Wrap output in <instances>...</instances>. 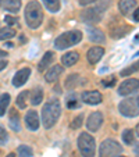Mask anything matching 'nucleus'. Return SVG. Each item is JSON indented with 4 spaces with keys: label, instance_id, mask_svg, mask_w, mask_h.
Returning <instances> with one entry per match:
<instances>
[{
    "label": "nucleus",
    "instance_id": "obj_1",
    "mask_svg": "<svg viewBox=\"0 0 139 157\" xmlns=\"http://www.w3.org/2000/svg\"><path fill=\"white\" fill-rule=\"evenodd\" d=\"M60 114H61L60 101L57 99H52L50 101H48L43 106V109H42V122H43V127L46 129H50L52 127H54V124L60 118Z\"/></svg>",
    "mask_w": 139,
    "mask_h": 157
},
{
    "label": "nucleus",
    "instance_id": "obj_2",
    "mask_svg": "<svg viewBox=\"0 0 139 157\" xmlns=\"http://www.w3.org/2000/svg\"><path fill=\"white\" fill-rule=\"evenodd\" d=\"M25 22L31 29H38L43 22V10L35 0L29 2L25 7Z\"/></svg>",
    "mask_w": 139,
    "mask_h": 157
},
{
    "label": "nucleus",
    "instance_id": "obj_3",
    "mask_svg": "<svg viewBox=\"0 0 139 157\" xmlns=\"http://www.w3.org/2000/svg\"><path fill=\"white\" fill-rule=\"evenodd\" d=\"M82 40V32L81 31H68V32H64L56 38L54 40V46L59 50H64L67 48H71V46H75L77 43Z\"/></svg>",
    "mask_w": 139,
    "mask_h": 157
},
{
    "label": "nucleus",
    "instance_id": "obj_4",
    "mask_svg": "<svg viewBox=\"0 0 139 157\" xmlns=\"http://www.w3.org/2000/svg\"><path fill=\"white\" fill-rule=\"evenodd\" d=\"M78 149H79L82 157H95L96 151V142L92 135L88 132H82L78 138Z\"/></svg>",
    "mask_w": 139,
    "mask_h": 157
},
{
    "label": "nucleus",
    "instance_id": "obj_5",
    "mask_svg": "<svg viewBox=\"0 0 139 157\" xmlns=\"http://www.w3.org/2000/svg\"><path fill=\"white\" fill-rule=\"evenodd\" d=\"M109 2L110 0H104V3L99 7H92V9H88V10H83L81 13V20L86 24H96L99 21L102 20L103 17V13L104 10L109 7Z\"/></svg>",
    "mask_w": 139,
    "mask_h": 157
},
{
    "label": "nucleus",
    "instance_id": "obj_6",
    "mask_svg": "<svg viewBox=\"0 0 139 157\" xmlns=\"http://www.w3.org/2000/svg\"><path fill=\"white\" fill-rule=\"evenodd\" d=\"M122 151V146L114 139H106L100 143L99 157H118Z\"/></svg>",
    "mask_w": 139,
    "mask_h": 157
},
{
    "label": "nucleus",
    "instance_id": "obj_7",
    "mask_svg": "<svg viewBox=\"0 0 139 157\" xmlns=\"http://www.w3.org/2000/svg\"><path fill=\"white\" fill-rule=\"evenodd\" d=\"M118 110L122 116L128 117V118H133V117H136L139 114L138 103L133 99H125V100H122L118 104Z\"/></svg>",
    "mask_w": 139,
    "mask_h": 157
},
{
    "label": "nucleus",
    "instance_id": "obj_8",
    "mask_svg": "<svg viewBox=\"0 0 139 157\" xmlns=\"http://www.w3.org/2000/svg\"><path fill=\"white\" fill-rule=\"evenodd\" d=\"M136 90H139V79H135V78L125 79L118 88V93L121 96H128Z\"/></svg>",
    "mask_w": 139,
    "mask_h": 157
},
{
    "label": "nucleus",
    "instance_id": "obj_9",
    "mask_svg": "<svg viewBox=\"0 0 139 157\" xmlns=\"http://www.w3.org/2000/svg\"><path fill=\"white\" fill-rule=\"evenodd\" d=\"M103 124V114L100 111H93L91 116L88 117V121H86V128L91 132H96L99 131V128Z\"/></svg>",
    "mask_w": 139,
    "mask_h": 157
},
{
    "label": "nucleus",
    "instance_id": "obj_10",
    "mask_svg": "<svg viewBox=\"0 0 139 157\" xmlns=\"http://www.w3.org/2000/svg\"><path fill=\"white\" fill-rule=\"evenodd\" d=\"M25 125L29 131H38L39 125H41V121H39V116L36 111H28L25 114Z\"/></svg>",
    "mask_w": 139,
    "mask_h": 157
},
{
    "label": "nucleus",
    "instance_id": "obj_11",
    "mask_svg": "<svg viewBox=\"0 0 139 157\" xmlns=\"http://www.w3.org/2000/svg\"><path fill=\"white\" fill-rule=\"evenodd\" d=\"M82 101L86 104H92V106H95V104H99L102 103V95L100 92L98 90H89V92H83L82 93Z\"/></svg>",
    "mask_w": 139,
    "mask_h": 157
},
{
    "label": "nucleus",
    "instance_id": "obj_12",
    "mask_svg": "<svg viewBox=\"0 0 139 157\" xmlns=\"http://www.w3.org/2000/svg\"><path fill=\"white\" fill-rule=\"evenodd\" d=\"M104 54V49L100 48V46H93L88 50L86 53V59H88L89 64H96L98 61H100V59Z\"/></svg>",
    "mask_w": 139,
    "mask_h": 157
},
{
    "label": "nucleus",
    "instance_id": "obj_13",
    "mask_svg": "<svg viewBox=\"0 0 139 157\" xmlns=\"http://www.w3.org/2000/svg\"><path fill=\"white\" fill-rule=\"evenodd\" d=\"M29 75H31V68H28V67H25V68L17 71V74H15L14 78H13V85L17 86V88L18 86H22L28 81Z\"/></svg>",
    "mask_w": 139,
    "mask_h": 157
},
{
    "label": "nucleus",
    "instance_id": "obj_14",
    "mask_svg": "<svg viewBox=\"0 0 139 157\" xmlns=\"http://www.w3.org/2000/svg\"><path fill=\"white\" fill-rule=\"evenodd\" d=\"M86 32H88V38L91 42L93 43H104L106 38H104V33L102 32L98 28H86Z\"/></svg>",
    "mask_w": 139,
    "mask_h": 157
},
{
    "label": "nucleus",
    "instance_id": "obj_15",
    "mask_svg": "<svg viewBox=\"0 0 139 157\" xmlns=\"http://www.w3.org/2000/svg\"><path fill=\"white\" fill-rule=\"evenodd\" d=\"M61 74H63V67H61V65H53V67H52V68L46 72L44 78H46V81H48V82H54V81L59 79V77Z\"/></svg>",
    "mask_w": 139,
    "mask_h": 157
},
{
    "label": "nucleus",
    "instance_id": "obj_16",
    "mask_svg": "<svg viewBox=\"0 0 139 157\" xmlns=\"http://www.w3.org/2000/svg\"><path fill=\"white\" fill-rule=\"evenodd\" d=\"M53 60H54V53H53V52H46V53H44V56H43V59L39 61L38 70L41 72H43L44 70L49 68V65L53 63Z\"/></svg>",
    "mask_w": 139,
    "mask_h": 157
},
{
    "label": "nucleus",
    "instance_id": "obj_17",
    "mask_svg": "<svg viewBox=\"0 0 139 157\" xmlns=\"http://www.w3.org/2000/svg\"><path fill=\"white\" fill-rule=\"evenodd\" d=\"M78 59H79V54L77 52H68V53H65L61 57V63L65 67H71V65H74L78 61Z\"/></svg>",
    "mask_w": 139,
    "mask_h": 157
},
{
    "label": "nucleus",
    "instance_id": "obj_18",
    "mask_svg": "<svg viewBox=\"0 0 139 157\" xmlns=\"http://www.w3.org/2000/svg\"><path fill=\"white\" fill-rule=\"evenodd\" d=\"M10 128H11L13 131H15V132H18V131L21 129V121H20V116H18L17 110L15 109H11V111H10Z\"/></svg>",
    "mask_w": 139,
    "mask_h": 157
},
{
    "label": "nucleus",
    "instance_id": "obj_19",
    "mask_svg": "<svg viewBox=\"0 0 139 157\" xmlns=\"http://www.w3.org/2000/svg\"><path fill=\"white\" fill-rule=\"evenodd\" d=\"M135 6H136V0H120V3H118L120 11L124 15L132 11Z\"/></svg>",
    "mask_w": 139,
    "mask_h": 157
},
{
    "label": "nucleus",
    "instance_id": "obj_20",
    "mask_svg": "<svg viewBox=\"0 0 139 157\" xmlns=\"http://www.w3.org/2000/svg\"><path fill=\"white\" fill-rule=\"evenodd\" d=\"M10 100H11V98H10L9 93H3V95L0 96V117H3L6 114Z\"/></svg>",
    "mask_w": 139,
    "mask_h": 157
},
{
    "label": "nucleus",
    "instance_id": "obj_21",
    "mask_svg": "<svg viewBox=\"0 0 139 157\" xmlns=\"http://www.w3.org/2000/svg\"><path fill=\"white\" fill-rule=\"evenodd\" d=\"M4 9L10 13H17L21 9V0H6Z\"/></svg>",
    "mask_w": 139,
    "mask_h": 157
},
{
    "label": "nucleus",
    "instance_id": "obj_22",
    "mask_svg": "<svg viewBox=\"0 0 139 157\" xmlns=\"http://www.w3.org/2000/svg\"><path fill=\"white\" fill-rule=\"evenodd\" d=\"M43 100V92H42L41 88H36L32 90V93H31V103L33 104V106H38V104H41V101Z\"/></svg>",
    "mask_w": 139,
    "mask_h": 157
},
{
    "label": "nucleus",
    "instance_id": "obj_23",
    "mask_svg": "<svg viewBox=\"0 0 139 157\" xmlns=\"http://www.w3.org/2000/svg\"><path fill=\"white\" fill-rule=\"evenodd\" d=\"M42 2L50 13H57L60 10V0H42Z\"/></svg>",
    "mask_w": 139,
    "mask_h": 157
},
{
    "label": "nucleus",
    "instance_id": "obj_24",
    "mask_svg": "<svg viewBox=\"0 0 139 157\" xmlns=\"http://www.w3.org/2000/svg\"><path fill=\"white\" fill-rule=\"evenodd\" d=\"M15 36V31L11 27H6V28H0V40H6Z\"/></svg>",
    "mask_w": 139,
    "mask_h": 157
},
{
    "label": "nucleus",
    "instance_id": "obj_25",
    "mask_svg": "<svg viewBox=\"0 0 139 157\" xmlns=\"http://www.w3.org/2000/svg\"><path fill=\"white\" fill-rule=\"evenodd\" d=\"M121 136H122V142H124L125 145H132L133 140H135V135H133L132 129H125Z\"/></svg>",
    "mask_w": 139,
    "mask_h": 157
},
{
    "label": "nucleus",
    "instance_id": "obj_26",
    "mask_svg": "<svg viewBox=\"0 0 139 157\" xmlns=\"http://www.w3.org/2000/svg\"><path fill=\"white\" fill-rule=\"evenodd\" d=\"M29 95V92L28 90H24L22 93H20L17 98V106L20 107V109H25L27 107V96Z\"/></svg>",
    "mask_w": 139,
    "mask_h": 157
},
{
    "label": "nucleus",
    "instance_id": "obj_27",
    "mask_svg": "<svg viewBox=\"0 0 139 157\" xmlns=\"http://www.w3.org/2000/svg\"><path fill=\"white\" fill-rule=\"evenodd\" d=\"M32 153H33L32 149L27 145H21L20 147H18V154H20V157H32Z\"/></svg>",
    "mask_w": 139,
    "mask_h": 157
},
{
    "label": "nucleus",
    "instance_id": "obj_28",
    "mask_svg": "<svg viewBox=\"0 0 139 157\" xmlns=\"http://www.w3.org/2000/svg\"><path fill=\"white\" fill-rule=\"evenodd\" d=\"M77 85H78V75L77 74L70 75V77L67 78V81H65V86H67V89H74Z\"/></svg>",
    "mask_w": 139,
    "mask_h": 157
},
{
    "label": "nucleus",
    "instance_id": "obj_29",
    "mask_svg": "<svg viewBox=\"0 0 139 157\" xmlns=\"http://www.w3.org/2000/svg\"><path fill=\"white\" fill-rule=\"evenodd\" d=\"M128 31H129V28H128V27H125V28L118 27L117 29H113L111 31V36H113V38H115V39L122 38V36H125V33H127Z\"/></svg>",
    "mask_w": 139,
    "mask_h": 157
},
{
    "label": "nucleus",
    "instance_id": "obj_30",
    "mask_svg": "<svg viewBox=\"0 0 139 157\" xmlns=\"http://www.w3.org/2000/svg\"><path fill=\"white\" fill-rule=\"evenodd\" d=\"M7 139H9V135H7L6 129L3 127H0V145H4L7 142Z\"/></svg>",
    "mask_w": 139,
    "mask_h": 157
},
{
    "label": "nucleus",
    "instance_id": "obj_31",
    "mask_svg": "<svg viewBox=\"0 0 139 157\" xmlns=\"http://www.w3.org/2000/svg\"><path fill=\"white\" fill-rule=\"evenodd\" d=\"M81 125H82V114H79L78 117H75L74 121H72V124H71V128L72 129H77V128H79Z\"/></svg>",
    "mask_w": 139,
    "mask_h": 157
},
{
    "label": "nucleus",
    "instance_id": "obj_32",
    "mask_svg": "<svg viewBox=\"0 0 139 157\" xmlns=\"http://www.w3.org/2000/svg\"><path fill=\"white\" fill-rule=\"evenodd\" d=\"M135 71H136V67H135V65H129L127 70H122V71H121V77H127V75L132 74V72H135Z\"/></svg>",
    "mask_w": 139,
    "mask_h": 157
},
{
    "label": "nucleus",
    "instance_id": "obj_33",
    "mask_svg": "<svg viewBox=\"0 0 139 157\" xmlns=\"http://www.w3.org/2000/svg\"><path fill=\"white\" fill-rule=\"evenodd\" d=\"M103 85L106 88H110V86H114L115 85V78L111 77V78H107V79H103Z\"/></svg>",
    "mask_w": 139,
    "mask_h": 157
},
{
    "label": "nucleus",
    "instance_id": "obj_34",
    "mask_svg": "<svg viewBox=\"0 0 139 157\" xmlns=\"http://www.w3.org/2000/svg\"><path fill=\"white\" fill-rule=\"evenodd\" d=\"M4 21H6L7 24L11 27V25H15L18 22V20L15 17H11V15H6V18H4Z\"/></svg>",
    "mask_w": 139,
    "mask_h": 157
},
{
    "label": "nucleus",
    "instance_id": "obj_35",
    "mask_svg": "<svg viewBox=\"0 0 139 157\" xmlns=\"http://www.w3.org/2000/svg\"><path fill=\"white\" fill-rule=\"evenodd\" d=\"M67 106L70 107V109H75V107H79V104H78V101L75 100L74 98H71V99H68Z\"/></svg>",
    "mask_w": 139,
    "mask_h": 157
},
{
    "label": "nucleus",
    "instance_id": "obj_36",
    "mask_svg": "<svg viewBox=\"0 0 139 157\" xmlns=\"http://www.w3.org/2000/svg\"><path fill=\"white\" fill-rule=\"evenodd\" d=\"M99 0H79V4L81 6H88V4H92V3H96Z\"/></svg>",
    "mask_w": 139,
    "mask_h": 157
},
{
    "label": "nucleus",
    "instance_id": "obj_37",
    "mask_svg": "<svg viewBox=\"0 0 139 157\" xmlns=\"http://www.w3.org/2000/svg\"><path fill=\"white\" fill-rule=\"evenodd\" d=\"M6 67H7V61H6V60H0V71H3Z\"/></svg>",
    "mask_w": 139,
    "mask_h": 157
},
{
    "label": "nucleus",
    "instance_id": "obj_38",
    "mask_svg": "<svg viewBox=\"0 0 139 157\" xmlns=\"http://www.w3.org/2000/svg\"><path fill=\"white\" fill-rule=\"evenodd\" d=\"M133 21H139V7L133 11Z\"/></svg>",
    "mask_w": 139,
    "mask_h": 157
},
{
    "label": "nucleus",
    "instance_id": "obj_39",
    "mask_svg": "<svg viewBox=\"0 0 139 157\" xmlns=\"http://www.w3.org/2000/svg\"><path fill=\"white\" fill-rule=\"evenodd\" d=\"M133 153H135V154H136V156H138V157H139V143H138V145H136V146H135V149H133Z\"/></svg>",
    "mask_w": 139,
    "mask_h": 157
},
{
    "label": "nucleus",
    "instance_id": "obj_40",
    "mask_svg": "<svg viewBox=\"0 0 139 157\" xmlns=\"http://www.w3.org/2000/svg\"><path fill=\"white\" fill-rule=\"evenodd\" d=\"M0 57H7V52L0 50Z\"/></svg>",
    "mask_w": 139,
    "mask_h": 157
},
{
    "label": "nucleus",
    "instance_id": "obj_41",
    "mask_svg": "<svg viewBox=\"0 0 139 157\" xmlns=\"http://www.w3.org/2000/svg\"><path fill=\"white\" fill-rule=\"evenodd\" d=\"M13 46H14V44H13V43H10V42H7V43H6V48H9V49H11Z\"/></svg>",
    "mask_w": 139,
    "mask_h": 157
},
{
    "label": "nucleus",
    "instance_id": "obj_42",
    "mask_svg": "<svg viewBox=\"0 0 139 157\" xmlns=\"http://www.w3.org/2000/svg\"><path fill=\"white\" fill-rule=\"evenodd\" d=\"M135 133H136V135H138V136H139V124H138V127H136V131H135Z\"/></svg>",
    "mask_w": 139,
    "mask_h": 157
},
{
    "label": "nucleus",
    "instance_id": "obj_43",
    "mask_svg": "<svg viewBox=\"0 0 139 157\" xmlns=\"http://www.w3.org/2000/svg\"><path fill=\"white\" fill-rule=\"evenodd\" d=\"M6 157H15V156H14V154H13V153H10V154H7Z\"/></svg>",
    "mask_w": 139,
    "mask_h": 157
},
{
    "label": "nucleus",
    "instance_id": "obj_44",
    "mask_svg": "<svg viewBox=\"0 0 139 157\" xmlns=\"http://www.w3.org/2000/svg\"><path fill=\"white\" fill-rule=\"evenodd\" d=\"M135 67H136V70H139V61L136 63V65H135Z\"/></svg>",
    "mask_w": 139,
    "mask_h": 157
},
{
    "label": "nucleus",
    "instance_id": "obj_45",
    "mask_svg": "<svg viewBox=\"0 0 139 157\" xmlns=\"http://www.w3.org/2000/svg\"><path fill=\"white\" fill-rule=\"evenodd\" d=\"M136 103H138V107H139V98L136 99Z\"/></svg>",
    "mask_w": 139,
    "mask_h": 157
},
{
    "label": "nucleus",
    "instance_id": "obj_46",
    "mask_svg": "<svg viewBox=\"0 0 139 157\" xmlns=\"http://www.w3.org/2000/svg\"><path fill=\"white\" fill-rule=\"evenodd\" d=\"M135 39H136V40H139V35H138V36H136V38H135Z\"/></svg>",
    "mask_w": 139,
    "mask_h": 157
},
{
    "label": "nucleus",
    "instance_id": "obj_47",
    "mask_svg": "<svg viewBox=\"0 0 139 157\" xmlns=\"http://www.w3.org/2000/svg\"><path fill=\"white\" fill-rule=\"evenodd\" d=\"M2 3H3V0H0V6H2Z\"/></svg>",
    "mask_w": 139,
    "mask_h": 157
},
{
    "label": "nucleus",
    "instance_id": "obj_48",
    "mask_svg": "<svg viewBox=\"0 0 139 157\" xmlns=\"http://www.w3.org/2000/svg\"><path fill=\"white\" fill-rule=\"evenodd\" d=\"M118 157H125V156H118Z\"/></svg>",
    "mask_w": 139,
    "mask_h": 157
}]
</instances>
